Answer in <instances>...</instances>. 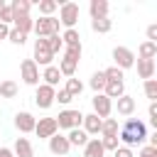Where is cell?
<instances>
[{"instance_id":"9a60e30c","label":"cell","mask_w":157,"mask_h":157,"mask_svg":"<svg viewBox=\"0 0 157 157\" xmlns=\"http://www.w3.org/2000/svg\"><path fill=\"white\" fill-rule=\"evenodd\" d=\"M105 150L101 145V137H88V142L83 145V157H103Z\"/></svg>"},{"instance_id":"7c38bea8","label":"cell","mask_w":157,"mask_h":157,"mask_svg":"<svg viewBox=\"0 0 157 157\" xmlns=\"http://www.w3.org/2000/svg\"><path fill=\"white\" fill-rule=\"evenodd\" d=\"M69 150H71V145H69L66 135L56 132V135H52V137H49V152H52V155H56V157H66V155H69Z\"/></svg>"},{"instance_id":"52a82bcc","label":"cell","mask_w":157,"mask_h":157,"mask_svg":"<svg viewBox=\"0 0 157 157\" xmlns=\"http://www.w3.org/2000/svg\"><path fill=\"white\" fill-rule=\"evenodd\" d=\"M54 93H56V88H52V86H47V83H39V86H37V93H34L37 108H42V110L52 108V105H54Z\"/></svg>"},{"instance_id":"1f68e13d","label":"cell","mask_w":157,"mask_h":157,"mask_svg":"<svg viewBox=\"0 0 157 157\" xmlns=\"http://www.w3.org/2000/svg\"><path fill=\"white\" fill-rule=\"evenodd\" d=\"M10 7H12V12L29 15V7H32V2H29V0H12V2H10Z\"/></svg>"},{"instance_id":"6da1fadb","label":"cell","mask_w":157,"mask_h":157,"mask_svg":"<svg viewBox=\"0 0 157 157\" xmlns=\"http://www.w3.org/2000/svg\"><path fill=\"white\" fill-rule=\"evenodd\" d=\"M145 140H147V125L142 120H137V118H128L125 125L118 130V142L123 147L132 150L135 145H142Z\"/></svg>"},{"instance_id":"ac0fdd59","label":"cell","mask_w":157,"mask_h":157,"mask_svg":"<svg viewBox=\"0 0 157 157\" xmlns=\"http://www.w3.org/2000/svg\"><path fill=\"white\" fill-rule=\"evenodd\" d=\"M137 76L150 81L155 76V59H137Z\"/></svg>"},{"instance_id":"83f0119b","label":"cell","mask_w":157,"mask_h":157,"mask_svg":"<svg viewBox=\"0 0 157 157\" xmlns=\"http://www.w3.org/2000/svg\"><path fill=\"white\" fill-rule=\"evenodd\" d=\"M64 91L71 96V98H78L81 96V91H83V83H81V78H66V86H64Z\"/></svg>"},{"instance_id":"f1b7e54d","label":"cell","mask_w":157,"mask_h":157,"mask_svg":"<svg viewBox=\"0 0 157 157\" xmlns=\"http://www.w3.org/2000/svg\"><path fill=\"white\" fill-rule=\"evenodd\" d=\"M105 83H108V78H105V74H103V71H96V74L91 76V81H88V86H91L96 93H103Z\"/></svg>"},{"instance_id":"ee69618b","label":"cell","mask_w":157,"mask_h":157,"mask_svg":"<svg viewBox=\"0 0 157 157\" xmlns=\"http://www.w3.org/2000/svg\"><path fill=\"white\" fill-rule=\"evenodd\" d=\"M115 157H135V155H132L130 147H123V145H120V147L115 150Z\"/></svg>"},{"instance_id":"5bb4252c","label":"cell","mask_w":157,"mask_h":157,"mask_svg":"<svg viewBox=\"0 0 157 157\" xmlns=\"http://www.w3.org/2000/svg\"><path fill=\"white\" fill-rule=\"evenodd\" d=\"M12 155L15 157H34V147L27 137H17L15 140V147H12Z\"/></svg>"},{"instance_id":"7bdbcfd3","label":"cell","mask_w":157,"mask_h":157,"mask_svg":"<svg viewBox=\"0 0 157 157\" xmlns=\"http://www.w3.org/2000/svg\"><path fill=\"white\" fill-rule=\"evenodd\" d=\"M147 42H155L157 44V25H150L147 27Z\"/></svg>"},{"instance_id":"277c9868","label":"cell","mask_w":157,"mask_h":157,"mask_svg":"<svg viewBox=\"0 0 157 157\" xmlns=\"http://www.w3.org/2000/svg\"><path fill=\"white\" fill-rule=\"evenodd\" d=\"M32 32H37L39 39H47L52 34H59V20L56 17H39V20H34V29Z\"/></svg>"},{"instance_id":"30bf717a","label":"cell","mask_w":157,"mask_h":157,"mask_svg":"<svg viewBox=\"0 0 157 157\" xmlns=\"http://www.w3.org/2000/svg\"><path fill=\"white\" fill-rule=\"evenodd\" d=\"M91 103H93V113H96L101 120H105V118L113 113V101H110L108 96H103V93H96Z\"/></svg>"},{"instance_id":"d6986e66","label":"cell","mask_w":157,"mask_h":157,"mask_svg":"<svg viewBox=\"0 0 157 157\" xmlns=\"http://www.w3.org/2000/svg\"><path fill=\"white\" fill-rule=\"evenodd\" d=\"M123 93H125V81H108L105 88H103V96H108L110 101H113V98L118 101Z\"/></svg>"},{"instance_id":"484cf974","label":"cell","mask_w":157,"mask_h":157,"mask_svg":"<svg viewBox=\"0 0 157 157\" xmlns=\"http://www.w3.org/2000/svg\"><path fill=\"white\" fill-rule=\"evenodd\" d=\"M110 27H113V20H110V17H98V20H91V29H93V32H98V34L110 32Z\"/></svg>"},{"instance_id":"d4e9b609","label":"cell","mask_w":157,"mask_h":157,"mask_svg":"<svg viewBox=\"0 0 157 157\" xmlns=\"http://www.w3.org/2000/svg\"><path fill=\"white\" fill-rule=\"evenodd\" d=\"M17 83L15 81H10V78H5V81H0V98H17Z\"/></svg>"},{"instance_id":"9c48e42d","label":"cell","mask_w":157,"mask_h":157,"mask_svg":"<svg viewBox=\"0 0 157 157\" xmlns=\"http://www.w3.org/2000/svg\"><path fill=\"white\" fill-rule=\"evenodd\" d=\"M56 132H59V128H56V120H54V118H39L37 125H34V135H37L39 140H49V137L56 135Z\"/></svg>"},{"instance_id":"f6af8a7d","label":"cell","mask_w":157,"mask_h":157,"mask_svg":"<svg viewBox=\"0 0 157 157\" xmlns=\"http://www.w3.org/2000/svg\"><path fill=\"white\" fill-rule=\"evenodd\" d=\"M7 34H10V25H2L0 22V39H7Z\"/></svg>"},{"instance_id":"b9f144b4","label":"cell","mask_w":157,"mask_h":157,"mask_svg":"<svg viewBox=\"0 0 157 157\" xmlns=\"http://www.w3.org/2000/svg\"><path fill=\"white\" fill-rule=\"evenodd\" d=\"M140 157H157V147H150V145H145V147L140 150Z\"/></svg>"},{"instance_id":"8992f818","label":"cell","mask_w":157,"mask_h":157,"mask_svg":"<svg viewBox=\"0 0 157 157\" xmlns=\"http://www.w3.org/2000/svg\"><path fill=\"white\" fill-rule=\"evenodd\" d=\"M113 66H118L120 71H125V69H130V66H135V54H132V49H128V47H115L113 49Z\"/></svg>"},{"instance_id":"4dcf8cb0","label":"cell","mask_w":157,"mask_h":157,"mask_svg":"<svg viewBox=\"0 0 157 157\" xmlns=\"http://www.w3.org/2000/svg\"><path fill=\"white\" fill-rule=\"evenodd\" d=\"M76 66H78L76 61H69V59H61L56 69H59V74H61V76H66V78H71V76L76 74Z\"/></svg>"},{"instance_id":"ab89813d","label":"cell","mask_w":157,"mask_h":157,"mask_svg":"<svg viewBox=\"0 0 157 157\" xmlns=\"http://www.w3.org/2000/svg\"><path fill=\"white\" fill-rule=\"evenodd\" d=\"M12 17H15L12 7H10V5H5V7L0 10V22H2V25H12Z\"/></svg>"},{"instance_id":"7402d4cb","label":"cell","mask_w":157,"mask_h":157,"mask_svg":"<svg viewBox=\"0 0 157 157\" xmlns=\"http://www.w3.org/2000/svg\"><path fill=\"white\" fill-rule=\"evenodd\" d=\"M66 140H69V145H71V147H83V145L88 142V135H86L81 128H74V130H69Z\"/></svg>"},{"instance_id":"836d02e7","label":"cell","mask_w":157,"mask_h":157,"mask_svg":"<svg viewBox=\"0 0 157 157\" xmlns=\"http://www.w3.org/2000/svg\"><path fill=\"white\" fill-rule=\"evenodd\" d=\"M47 44H49V49H52V54H56V52H61V49H64V42H61V34H52V37H47Z\"/></svg>"},{"instance_id":"f546056e","label":"cell","mask_w":157,"mask_h":157,"mask_svg":"<svg viewBox=\"0 0 157 157\" xmlns=\"http://www.w3.org/2000/svg\"><path fill=\"white\" fill-rule=\"evenodd\" d=\"M39 12L42 17H54V10H59V2L56 0H39Z\"/></svg>"},{"instance_id":"60d3db41","label":"cell","mask_w":157,"mask_h":157,"mask_svg":"<svg viewBox=\"0 0 157 157\" xmlns=\"http://www.w3.org/2000/svg\"><path fill=\"white\" fill-rule=\"evenodd\" d=\"M147 115H150V125H152V128H157V103H155V101L150 103V108H147Z\"/></svg>"},{"instance_id":"7a4b0ae2","label":"cell","mask_w":157,"mask_h":157,"mask_svg":"<svg viewBox=\"0 0 157 157\" xmlns=\"http://www.w3.org/2000/svg\"><path fill=\"white\" fill-rule=\"evenodd\" d=\"M78 15H81V7L78 2H59V25H64L66 29H76V22H78Z\"/></svg>"},{"instance_id":"e0dca14e","label":"cell","mask_w":157,"mask_h":157,"mask_svg":"<svg viewBox=\"0 0 157 157\" xmlns=\"http://www.w3.org/2000/svg\"><path fill=\"white\" fill-rule=\"evenodd\" d=\"M88 12H91V20L108 17V0H91L88 2Z\"/></svg>"},{"instance_id":"e575fe53","label":"cell","mask_w":157,"mask_h":157,"mask_svg":"<svg viewBox=\"0 0 157 157\" xmlns=\"http://www.w3.org/2000/svg\"><path fill=\"white\" fill-rule=\"evenodd\" d=\"M7 39H10L12 44L22 47V44L27 42V34H22V32H17V29H12V27H10V34H7Z\"/></svg>"},{"instance_id":"ffe728a7","label":"cell","mask_w":157,"mask_h":157,"mask_svg":"<svg viewBox=\"0 0 157 157\" xmlns=\"http://www.w3.org/2000/svg\"><path fill=\"white\" fill-rule=\"evenodd\" d=\"M39 78H44V83H47V86L56 88V83H59L61 74H59V69H56L54 64H49V66H44V71H42V76H39Z\"/></svg>"},{"instance_id":"74e56055","label":"cell","mask_w":157,"mask_h":157,"mask_svg":"<svg viewBox=\"0 0 157 157\" xmlns=\"http://www.w3.org/2000/svg\"><path fill=\"white\" fill-rule=\"evenodd\" d=\"M101 145H103V150H105V152H108V150H113V152H115V150L120 147L118 135H115V137H101Z\"/></svg>"},{"instance_id":"8fae6325","label":"cell","mask_w":157,"mask_h":157,"mask_svg":"<svg viewBox=\"0 0 157 157\" xmlns=\"http://www.w3.org/2000/svg\"><path fill=\"white\" fill-rule=\"evenodd\" d=\"M34 125H37V118H34L32 113H27V110H20V113H15V128H17L22 135H27V132H34Z\"/></svg>"},{"instance_id":"44dd1931","label":"cell","mask_w":157,"mask_h":157,"mask_svg":"<svg viewBox=\"0 0 157 157\" xmlns=\"http://www.w3.org/2000/svg\"><path fill=\"white\" fill-rule=\"evenodd\" d=\"M118 113H120V115H125V118H128V115H132V113H135V98H132V96H128V93H123V96L118 98Z\"/></svg>"},{"instance_id":"5b68a950","label":"cell","mask_w":157,"mask_h":157,"mask_svg":"<svg viewBox=\"0 0 157 157\" xmlns=\"http://www.w3.org/2000/svg\"><path fill=\"white\" fill-rule=\"evenodd\" d=\"M52 59H54V54H52V49H49L47 39H39V37H37V42H34V56H32V61H34L37 66H49V64H52Z\"/></svg>"},{"instance_id":"603a6c76","label":"cell","mask_w":157,"mask_h":157,"mask_svg":"<svg viewBox=\"0 0 157 157\" xmlns=\"http://www.w3.org/2000/svg\"><path fill=\"white\" fill-rule=\"evenodd\" d=\"M155 56H157V44L145 39V42L137 47V59H155Z\"/></svg>"},{"instance_id":"3957f363","label":"cell","mask_w":157,"mask_h":157,"mask_svg":"<svg viewBox=\"0 0 157 157\" xmlns=\"http://www.w3.org/2000/svg\"><path fill=\"white\" fill-rule=\"evenodd\" d=\"M54 120H56V128L59 130H74V128H81L83 113L81 110H74V108H64Z\"/></svg>"},{"instance_id":"ba28073f","label":"cell","mask_w":157,"mask_h":157,"mask_svg":"<svg viewBox=\"0 0 157 157\" xmlns=\"http://www.w3.org/2000/svg\"><path fill=\"white\" fill-rule=\"evenodd\" d=\"M20 74H22V81L27 86H39V66L32 59H25L20 64Z\"/></svg>"},{"instance_id":"8d00e7d4","label":"cell","mask_w":157,"mask_h":157,"mask_svg":"<svg viewBox=\"0 0 157 157\" xmlns=\"http://www.w3.org/2000/svg\"><path fill=\"white\" fill-rule=\"evenodd\" d=\"M103 74H105V78H108V81H123V71H120L118 66H108Z\"/></svg>"},{"instance_id":"d6a6232c","label":"cell","mask_w":157,"mask_h":157,"mask_svg":"<svg viewBox=\"0 0 157 157\" xmlns=\"http://www.w3.org/2000/svg\"><path fill=\"white\" fill-rule=\"evenodd\" d=\"M81 44L78 47H64V59H69V61H76L78 64V59H81Z\"/></svg>"},{"instance_id":"f35d334b","label":"cell","mask_w":157,"mask_h":157,"mask_svg":"<svg viewBox=\"0 0 157 157\" xmlns=\"http://www.w3.org/2000/svg\"><path fill=\"white\" fill-rule=\"evenodd\" d=\"M71 101H74V98H71V96H69V93H66L64 88H59V91L54 93V103H61V105H69Z\"/></svg>"},{"instance_id":"cb8c5ba5","label":"cell","mask_w":157,"mask_h":157,"mask_svg":"<svg viewBox=\"0 0 157 157\" xmlns=\"http://www.w3.org/2000/svg\"><path fill=\"white\" fill-rule=\"evenodd\" d=\"M118 130H120V128H118V120H115V118H105V120L101 123V135H103V137H115Z\"/></svg>"},{"instance_id":"d590c367","label":"cell","mask_w":157,"mask_h":157,"mask_svg":"<svg viewBox=\"0 0 157 157\" xmlns=\"http://www.w3.org/2000/svg\"><path fill=\"white\" fill-rule=\"evenodd\" d=\"M145 96L150 98V103L157 98V81L155 78H150V81H145Z\"/></svg>"},{"instance_id":"bcb514c9","label":"cell","mask_w":157,"mask_h":157,"mask_svg":"<svg viewBox=\"0 0 157 157\" xmlns=\"http://www.w3.org/2000/svg\"><path fill=\"white\" fill-rule=\"evenodd\" d=\"M0 157H15L10 147H0Z\"/></svg>"},{"instance_id":"4316f807","label":"cell","mask_w":157,"mask_h":157,"mask_svg":"<svg viewBox=\"0 0 157 157\" xmlns=\"http://www.w3.org/2000/svg\"><path fill=\"white\" fill-rule=\"evenodd\" d=\"M61 42H64V47H78V44H81L78 29H64V32H61Z\"/></svg>"},{"instance_id":"4fadbf2b","label":"cell","mask_w":157,"mask_h":157,"mask_svg":"<svg viewBox=\"0 0 157 157\" xmlns=\"http://www.w3.org/2000/svg\"><path fill=\"white\" fill-rule=\"evenodd\" d=\"M12 29H17V32H22V34H29V32L34 29V20H32L29 15L15 12V17H12Z\"/></svg>"},{"instance_id":"2e32d148","label":"cell","mask_w":157,"mask_h":157,"mask_svg":"<svg viewBox=\"0 0 157 157\" xmlns=\"http://www.w3.org/2000/svg\"><path fill=\"white\" fill-rule=\"evenodd\" d=\"M101 118L96 115V113H88V115H83V132L86 135H98L101 132Z\"/></svg>"}]
</instances>
